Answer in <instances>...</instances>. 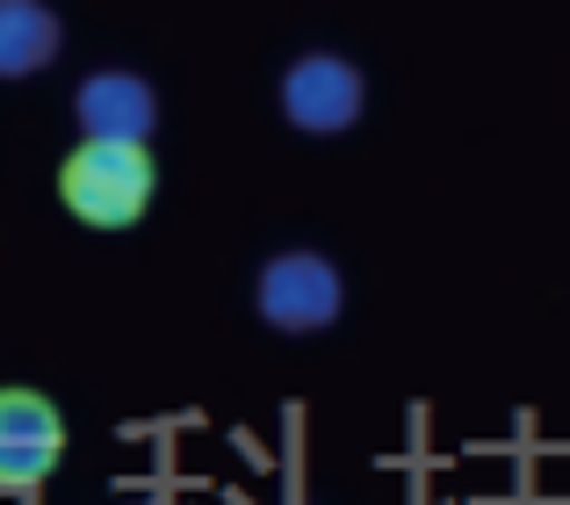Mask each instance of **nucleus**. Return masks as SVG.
Masks as SVG:
<instances>
[{
    "label": "nucleus",
    "instance_id": "f257e3e1",
    "mask_svg": "<svg viewBox=\"0 0 570 505\" xmlns=\"http://www.w3.org/2000/svg\"><path fill=\"white\" fill-rule=\"evenodd\" d=\"M58 196H66V210L80 217V225L124 231V225H138L145 202H153V159H145V145L87 138L80 152L58 167Z\"/></svg>",
    "mask_w": 570,
    "mask_h": 505
},
{
    "label": "nucleus",
    "instance_id": "f03ea898",
    "mask_svg": "<svg viewBox=\"0 0 570 505\" xmlns=\"http://www.w3.org/2000/svg\"><path fill=\"white\" fill-rule=\"evenodd\" d=\"M253 304H261V318L275 325V333H325V325L340 318V304H347V281H340V267L325 260V253H275V260L261 267V281H253Z\"/></svg>",
    "mask_w": 570,
    "mask_h": 505
},
{
    "label": "nucleus",
    "instance_id": "7ed1b4c3",
    "mask_svg": "<svg viewBox=\"0 0 570 505\" xmlns=\"http://www.w3.org/2000/svg\"><path fill=\"white\" fill-rule=\"evenodd\" d=\"M282 116H289L304 138H340L362 116V72L340 51H304L282 72Z\"/></svg>",
    "mask_w": 570,
    "mask_h": 505
},
{
    "label": "nucleus",
    "instance_id": "20e7f679",
    "mask_svg": "<svg viewBox=\"0 0 570 505\" xmlns=\"http://www.w3.org/2000/svg\"><path fill=\"white\" fill-rule=\"evenodd\" d=\"M58 455H66V419L37 390H0V484L22 492V484L51 477Z\"/></svg>",
    "mask_w": 570,
    "mask_h": 505
},
{
    "label": "nucleus",
    "instance_id": "39448f33",
    "mask_svg": "<svg viewBox=\"0 0 570 505\" xmlns=\"http://www.w3.org/2000/svg\"><path fill=\"white\" fill-rule=\"evenodd\" d=\"M72 116H80L87 138H116V145H145L159 101L138 72H87L80 95H72Z\"/></svg>",
    "mask_w": 570,
    "mask_h": 505
},
{
    "label": "nucleus",
    "instance_id": "423d86ee",
    "mask_svg": "<svg viewBox=\"0 0 570 505\" xmlns=\"http://www.w3.org/2000/svg\"><path fill=\"white\" fill-rule=\"evenodd\" d=\"M66 43L58 14L43 0H0V80H22V72H43Z\"/></svg>",
    "mask_w": 570,
    "mask_h": 505
},
{
    "label": "nucleus",
    "instance_id": "0eeeda50",
    "mask_svg": "<svg viewBox=\"0 0 570 505\" xmlns=\"http://www.w3.org/2000/svg\"><path fill=\"white\" fill-rule=\"evenodd\" d=\"M130 505H159V498H130Z\"/></svg>",
    "mask_w": 570,
    "mask_h": 505
}]
</instances>
